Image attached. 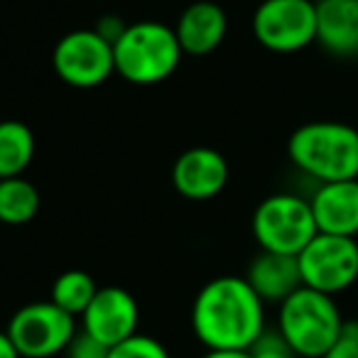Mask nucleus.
<instances>
[{
	"label": "nucleus",
	"instance_id": "f257e3e1",
	"mask_svg": "<svg viewBox=\"0 0 358 358\" xmlns=\"http://www.w3.org/2000/svg\"><path fill=\"white\" fill-rule=\"evenodd\" d=\"M192 329L209 351H248L265 331V302L245 278L221 275L196 294Z\"/></svg>",
	"mask_w": 358,
	"mask_h": 358
},
{
	"label": "nucleus",
	"instance_id": "f03ea898",
	"mask_svg": "<svg viewBox=\"0 0 358 358\" xmlns=\"http://www.w3.org/2000/svg\"><path fill=\"white\" fill-rule=\"evenodd\" d=\"M287 155L317 185L358 179V128L341 120H309L289 135Z\"/></svg>",
	"mask_w": 358,
	"mask_h": 358
},
{
	"label": "nucleus",
	"instance_id": "7ed1b4c3",
	"mask_svg": "<svg viewBox=\"0 0 358 358\" xmlns=\"http://www.w3.org/2000/svg\"><path fill=\"white\" fill-rule=\"evenodd\" d=\"M174 27L164 22L143 20L128 25L113 42L115 74L135 86H152L169 79L182 62Z\"/></svg>",
	"mask_w": 358,
	"mask_h": 358
},
{
	"label": "nucleus",
	"instance_id": "20e7f679",
	"mask_svg": "<svg viewBox=\"0 0 358 358\" xmlns=\"http://www.w3.org/2000/svg\"><path fill=\"white\" fill-rule=\"evenodd\" d=\"M341 329V309L331 294L302 285L280 304L278 331L299 358H322Z\"/></svg>",
	"mask_w": 358,
	"mask_h": 358
},
{
	"label": "nucleus",
	"instance_id": "39448f33",
	"mask_svg": "<svg viewBox=\"0 0 358 358\" xmlns=\"http://www.w3.org/2000/svg\"><path fill=\"white\" fill-rule=\"evenodd\" d=\"M317 234L312 204L299 194H273L260 201L253 214V236L260 250L299 255Z\"/></svg>",
	"mask_w": 358,
	"mask_h": 358
},
{
	"label": "nucleus",
	"instance_id": "423d86ee",
	"mask_svg": "<svg viewBox=\"0 0 358 358\" xmlns=\"http://www.w3.org/2000/svg\"><path fill=\"white\" fill-rule=\"evenodd\" d=\"M297 263L304 287L336 297L358 280V241L317 234L297 255Z\"/></svg>",
	"mask_w": 358,
	"mask_h": 358
},
{
	"label": "nucleus",
	"instance_id": "0eeeda50",
	"mask_svg": "<svg viewBox=\"0 0 358 358\" xmlns=\"http://www.w3.org/2000/svg\"><path fill=\"white\" fill-rule=\"evenodd\" d=\"M6 331L22 358H52L66 351L79 329H76V317L59 309L50 299L17 309Z\"/></svg>",
	"mask_w": 358,
	"mask_h": 358
},
{
	"label": "nucleus",
	"instance_id": "6e6552de",
	"mask_svg": "<svg viewBox=\"0 0 358 358\" xmlns=\"http://www.w3.org/2000/svg\"><path fill=\"white\" fill-rule=\"evenodd\" d=\"M253 35L278 55L307 50L317 42V3L312 0H263L253 15Z\"/></svg>",
	"mask_w": 358,
	"mask_h": 358
},
{
	"label": "nucleus",
	"instance_id": "1a4fd4ad",
	"mask_svg": "<svg viewBox=\"0 0 358 358\" xmlns=\"http://www.w3.org/2000/svg\"><path fill=\"white\" fill-rule=\"evenodd\" d=\"M52 64L64 84L96 89L115 71L113 45L96 30H74L57 42Z\"/></svg>",
	"mask_w": 358,
	"mask_h": 358
},
{
	"label": "nucleus",
	"instance_id": "9d476101",
	"mask_svg": "<svg viewBox=\"0 0 358 358\" xmlns=\"http://www.w3.org/2000/svg\"><path fill=\"white\" fill-rule=\"evenodd\" d=\"M140 309L135 297L123 287H99L96 297L81 314V329L106 346H118L138 334Z\"/></svg>",
	"mask_w": 358,
	"mask_h": 358
},
{
	"label": "nucleus",
	"instance_id": "9b49d317",
	"mask_svg": "<svg viewBox=\"0 0 358 358\" xmlns=\"http://www.w3.org/2000/svg\"><path fill=\"white\" fill-rule=\"evenodd\" d=\"M229 182V162L214 148H192L174 159L172 185L185 199L206 201L224 192Z\"/></svg>",
	"mask_w": 358,
	"mask_h": 358
},
{
	"label": "nucleus",
	"instance_id": "f8f14e48",
	"mask_svg": "<svg viewBox=\"0 0 358 358\" xmlns=\"http://www.w3.org/2000/svg\"><path fill=\"white\" fill-rule=\"evenodd\" d=\"M309 204L319 234L358 236V179L319 185L309 196Z\"/></svg>",
	"mask_w": 358,
	"mask_h": 358
},
{
	"label": "nucleus",
	"instance_id": "ddd939ff",
	"mask_svg": "<svg viewBox=\"0 0 358 358\" xmlns=\"http://www.w3.org/2000/svg\"><path fill=\"white\" fill-rule=\"evenodd\" d=\"M226 30H229V17H226L224 8L211 3V0L192 3L174 25L179 47L185 55L192 57H204L219 50Z\"/></svg>",
	"mask_w": 358,
	"mask_h": 358
},
{
	"label": "nucleus",
	"instance_id": "4468645a",
	"mask_svg": "<svg viewBox=\"0 0 358 358\" xmlns=\"http://www.w3.org/2000/svg\"><path fill=\"white\" fill-rule=\"evenodd\" d=\"M317 45L338 59L358 57V0L317 3Z\"/></svg>",
	"mask_w": 358,
	"mask_h": 358
},
{
	"label": "nucleus",
	"instance_id": "2eb2a0df",
	"mask_svg": "<svg viewBox=\"0 0 358 358\" xmlns=\"http://www.w3.org/2000/svg\"><path fill=\"white\" fill-rule=\"evenodd\" d=\"M245 280L265 304H282L294 289L302 287L297 255L260 250L245 270Z\"/></svg>",
	"mask_w": 358,
	"mask_h": 358
},
{
	"label": "nucleus",
	"instance_id": "dca6fc26",
	"mask_svg": "<svg viewBox=\"0 0 358 358\" xmlns=\"http://www.w3.org/2000/svg\"><path fill=\"white\" fill-rule=\"evenodd\" d=\"M35 157V135L20 120H0V179L20 177Z\"/></svg>",
	"mask_w": 358,
	"mask_h": 358
},
{
	"label": "nucleus",
	"instance_id": "f3484780",
	"mask_svg": "<svg viewBox=\"0 0 358 358\" xmlns=\"http://www.w3.org/2000/svg\"><path fill=\"white\" fill-rule=\"evenodd\" d=\"M40 192L30 179L8 177L0 179V224L25 226L40 214Z\"/></svg>",
	"mask_w": 358,
	"mask_h": 358
},
{
	"label": "nucleus",
	"instance_id": "a211bd4d",
	"mask_svg": "<svg viewBox=\"0 0 358 358\" xmlns=\"http://www.w3.org/2000/svg\"><path fill=\"white\" fill-rule=\"evenodd\" d=\"M99 292V285L84 270H66L52 285V302L59 309L69 312L71 317H81L86 312V307L91 304V299Z\"/></svg>",
	"mask_w": 358,
	"mask_h": 358
},
{
	"label": "nucleus",
	"instance_id": "6ab92c4d",
	"mask_svg": "<svg viewBox=\"0 0 358 358\" xmlns=\"http://www.w3.org/2000/svg\"><path fill=\"white\" fill-rule=\"evenodd\" d=\"M108 358H172L169 351L152 336L145 334H135V336L125 338L123 343L110 348Z\"/></svg>",
	"mask_w": 358,
	"mask_h": 358
},
{
	"label": "nucleus",
	"instance_id": "aec40b11",
	"mask_svg": "<svg viewBox=\"0 0 358 358\" xmlns=\"http://www.w3.org/2000/svg\"><path fill=\"white\" fill-rule=\"evenodd\" d=\"M248 353H250V358H299L278 329H275V331L265 329V331L255 338L253 346L248 348Z\"/></svg>",
	"mask_w": 358,
	"mask_h": 358
},
{
	"label": "nucleus",
	"instance_id": "412c9836",
	"mask_svg": "<svg viewBox=\"0 0 358 358\" xmlns=\"http://www.w3.org/2000/svg\"><path fill=\"white\" fill-rule=\"evenodd\" d=\"M64 353H66V358H108L110 346H106L103 341H99V338H94L91 334H86L84 329H79Z\"/></svg>",
	"mask_w": 358,
	"mask_h": 358
},
{
	"label": "nucleus",
	"instance_id": "4be33fe9",
	"mask_svg": "<svg viewBox=\"0 0 358 358\" xmlns=\"http://www.w3.org/2000/svg\"><path fill=\"white\" fill-rule=\"evenodd\" d=\"M322 358H358V322H343L338 338Z\"/></svg>",
	"mask_w": 358,
	"mask_h": 358
},
{
	"label": "nucleus",
	"instance_id": "5701e85b",
	"mask_svg": "<svg viewBox=\"0 0 358 358\" xmlns=\"http://www.w3.org/2000/svg\"><path fill=\"white\" fill-rule=\"evenodd\" d=\"M0 358H22L8 331H0Z\"/></svg>",
	"mask_w": 358,
	"mask_h": 358
},
{
	"label": "nucleus",
	"instance_id": "b1692460",
	"mask_svg": "<svg viewBox=\"0 0 358 358\" xmlns=\"http://www.w3.org/2000/svg\"><path fill=\"white\" fill-rule=\"evenodd\" d=\"M201 358H250L248 351H206Z\"/></svg>",
	"mask_w": 358,
	"mask_h": 358
},
{
	"label": "nucleus",
	"instance_id": "393cba45",
	"mask_svg": "<svg viewBox=\"0 0 358 358\" xmlns=\"http://www.w3.org/2000/svg\"><path fill=\"white\" fill-rule=\"evenodd\" d=\"M312 3H322V0H312Z\"/></svg>",
	"mask_w": 358,
	"mask_h": 358
}]
</instances>
